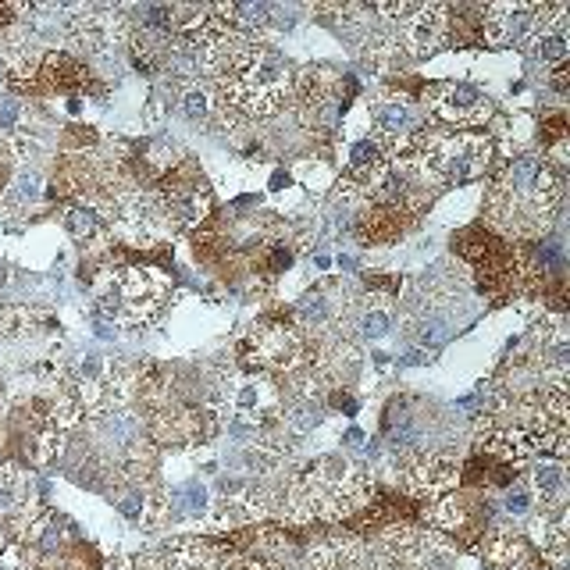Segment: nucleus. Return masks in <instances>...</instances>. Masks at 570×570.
<instances>
[{
	"label": "nucleus",
	"mask_w": 570,
	"mask_h": 570,
	"mask_svg": "<svg viewBox=\"0 0 570 570\" xmlns=\"http://www.w3.org/2000/svg\"><path fill=\"white\" fill-rule=\"evenodd\" d=\"M563 207V171L549 168L542 157H517L492 179L485 200L489 232L513 243H535Z\"/></svg>",
	"instance_id": "nucleus-1"
},
{
	"label": "nucleus",
	"mask_w": 570,
	"mask_h": 570,
	"mask_svg": "<svg viewBox=\"0 0 570 570\" xmlns=\"http://www.w3.org/2000/svg\"><path fill=\"white\" fill-rule=\"evenodd\" d=\"M214 90H218V104L236 111L243 122L271 118V114L282 111L289 93H293V72L275 50L261 47V43H246L232 57V65Z\"/></svg>",
	"instance_id": "nucleus-2"
},
{
	"label": "nucleus",
	"mask_w": 570,
	"mask_h": 570,
	"mask_svg": "<svg viewBox=\"0 0 570 570\" xmlns=\"http://www.w3.org/2000/svg\"><path fill=\"white\" fill-rule=\"evenodd\" d=\"M410 154L421 161V168L428 171L435 189H446L481 179L492 168L496 147L481 132H456V136H432V132H424L414 147H410Z\"/></svg>",
	"instance_id": "nucleus-3"
},
{
	"label": "nucleus",
	"mask_w": 570,
	"mask_h": 570,
	"mask_svg": "<svg viewBox=\"0 0 570 570\" xmlns=\"http://www.w3.org/2000/svg\"><path fill=\"white\" fill-rule=\"evenodd\" d=\"M168 300V275L150 264H129L100 282V310L125 325H139Z\"/></svg>",
	"instance_id": "nucleus-4"
},
{
	"label": "nucleus",
	"mask_w": 570,
	"mask_h": 570,
	"mask_svg": "<svg viewBox=\"0 0 570 570\" xmlns=\"http://www.w3.org/2000/svg\"><path fill=\"white\" fill-rule=\"evenodd\" d=\"M424 104L439 122L456 125L464 132H474L496 114L492 97L474 82H435L432 90L424 93Z\"/></svg>",
	"instance_id": "nucleus-5"
},
{
	"label": "nucleus",
	"mask_w": 570,
	"mask_h": 570,
	"mask_svg": "<svg viewBox=\"0 0 570 570\" xmlns=\"http://www.w3.org/2000/svg\"><path fill=\"white\" fill-rule=\"evenodd\" d=\"M132 36V22L125 11L114 8H86L68 22V47L75 54H90V57H104L114 47H122Z\"/></svg>",
	"instance_id": "nucleus-6"
},
{
	"label": "nucleus",
	"mask_w": 570,
	"mask_h": 570,
	"mask_svg": "<svg viewBox=\"0 0 570 570\" xmlns=\"http://www.w3.org/2000/svg\"><path fill=\"white\" fill-rule=\"evenodd\" d=\"M367 114H371V118H367V125H371V136H367V139H375L378 147H382L389 157L410 150L417 139L428 132V125H424V114H417L407 100H396V97L375 100Z\"/></svg>",
	"instance_id": "nucleus-7"
},
{
	"label": "nucleus",
	"mask_w": 570,
	"mask_h": 570,
	"mask_svg": "<svg viewBox=\"0 0 570 570\" xmlns=\"http://www.w3.org/2000/svg\"><path fill=\"white\" fill-rule=\"evenodd\" d=\"M449 11L446 4H414L407 18L392 25V36L399 43V54L432 57L449 43Z\"/></svg>",
	"instance_id": "nucleus-8"
},
{
	"label": "nucleus",
	"mask_w": 570,
	"mask_h": 570,
	"mask_svg": "<svg viewBox=\"0 0 570 570\" xmlns=\"http://www.w3.org/2000/svg\"><path fill=\"white\" fill-rule=\"evenodd\" d=\"M542 4H524V0H506V4H485L478 18V36L485 47H513L524 43L535 29V18Z\"/></svg>",
	"instance_id": "nucleus-9"
},
{
	"label": "nucleus",
	"mask_w": 570,
	"mask_h": 570,
	"mask_svg": "<svg viewBox=\"0 0 570 570\" xmlns=\"http://www.w3.org/2000/svg\"><path fill=\"white\" fill-rule=\"evenodd\" d=\"M567 22H570L567 4H542V8H538V18H535V29H531V36L524 40V47L531 50V57H535L538 65H546L549 72L567 65V57H570Z\"/></svg>",
	"instance_id": "nucleus-10"
},
{
	"label": "nucleus",
	"mask_w": 570,
	"mask_h": 570,
	"mask_svg": "<svg viewBox=\"0 0 570 570\" xmlns=\"http://www.w3.org/2000/svg\"><path fill=\"white\" fill-rule=\"evenodd\" d=\"M293 93L296 104H300L303 122H321V118H328L339 107V100L346 104V97H342V75L328 65L303 68L300 79L293 82Z\"/></svg>",
	"instance_id": "nucleus-11"
},
{
	"label": "nucleus",
	"mask_w": 570,
	"mask_h": 570,
	"mask_svg": "<svg viewBox=\"0 0 570 570\" xmlns=\"http://www.w3.org/2000/svg\"><path fill=\"white\" fill-rule=\"evenodd\" d=\"M528 489L535 503H542V513H563L567 506V464L553 456H538L528 471Z\"/></svg>",
	"instance_id": "nucleus-12"
},
{
	"label": "nucleus",
	"mask_w": 570,
	"mask_h": 570,
	"mask_svg": "<svg viewBox=\"0 0 570 570\" xmlns=\"http://www.w3.org/2000/svg\"><path fill=\"white\" fill-rule=\"evenodd\" d=\"M36 82L47 86V90H57V93H75V90H86L90 68L82 65L72 50H50V54H43Z\"/></svg>",
	"instance_id": "nucleus-13"
},
{
	"label": "nucleus",
	"mask_w": 570,
	"mask_h": 570,
	"mask_svg": "<svg viewBox=\"0 0 570 570\" xmlns=\"http://www.w3.org/2000/svg\"><path fill=\"white\" fill-rule=\"evenodd\" d=\"M403 214L392 211V207L382 204H364L357 211V221H353V236L367 246H385V243H396L403 236Z\"/></svg>",
	"instance_id": "nucleus-14"
},
{
	"label": "nucleus",
	"mask_w": 570,
	"mask_h": 570,
	"mask_svg": "<svg viewBox=\"0 0 570 570\" xmlns=\"http://www.w3.org/2000/svg\"><path fill=\"white\" fill-rule=\"evenodd\" d=\"M350 318L357 321V332L364 335V339H382V335L392 328V296L367 293L364 303L353 307Z\"/></svg>",
	"instance_id": "nucleus-15"
},
{
	"label": "nucleus",
	"mask_w": 570,
	"mask_h": 570,
	"mask_svg": "<svg viewBox=\"0 0 570 570\" xmlns=\"http://www.w3.org/2000/svg\"><path fill=\"white\" fill-rule=\"evenodd\" d=\"M182 111H186L189 122H214V111H218V90L207 86V82L193 79L182 90Z\"/></svg>",
	"instance_id": "nucleus-16"
},
{
	"label": "nucleus",
	"mask_w": 570,
	"mask_h": 570,
	"mask_svg": "<svg viewBox=\"0 0 570 570\" xmlns=\"http://www.w3.org/2000/svg\"><path fill=\"white\" fill-rule=\"evenodd\" d=\"M161 563L164 570H211L214 560H211V549L193 542V538H186V542H175Z\"/></svg>",
	"instance_id": "nucleus-17"
},
{
	"label": "nucleus",
	"mask_w": 570,
	"mask_h": 570,
	"mask_svg": "<svg viewBox=\"0 0 570 570\" xmlns=\"http://www.w3.org/2000/svg\"><path fill=\"white\" fill-rule=\"evenodd\" d=\"M40 196V175L36 171H18L15 179H11L8 193L0 196V207H8V211H22L29 207Z\"/></svg>",
	"instance_id": "nucleus-18"
},
{
	"label": "nucleus",
	"mask_w": 570,
	"mask_h": 570,
	"mask_svg": "<svg viewBox=\"0 0 570 570\" xmlns=\"http://www.w3.org/2000/svg\"><path fill=\"white\" fill-rule=\"evenodd\" d=\"M503 513L510 517V521H528L531 513H535V496H531V489H528V481H510L506 485V492H503Z\"/></svg>",
	"instance_id": "nucleus-19"
},
{
	"label": "nucleus",
	"mask_w": 570,
	"mask_h": 570,
	"mask_svg": "<svg viewBox=\"0 0 570 570\" xmlns=\"http://www.w3.org/2000/svg\"><path fill=\"white\" fill-rule=\"evenodd\" d=\"M25 499V489H22V474L15 471L11 464L0 467V517L4 513H15Z\"/></svg>",
	"instance_id": "nucleus-20"
},
{
	"label": "nucleus",
	"mask_w": 570,
	"mask_h": 570,
	"mask_svg": "<svg viewBox=\"0 0 570 570\" xmlns=\"http://www.w3.org/2000/svg\"><path fill=\"white\" fill-rule=\"evenodd\" d=\"M65 225H68V232H72L75 239H93L100 232V211L93 204L90 207L79 204V207H72V211H68Z\"/></svg>",
	"instance_id": "nucleus-21"
},
{
	"label": "nucleus",
	"mask_w": 570,
	"mask_h": 570,
	"mask_svg": "<svg viewBox=\"0 0 570 570\" xmlns=\"http://www.w3.org/2000/svg\"><path fill=\"white\" fill-rule=\"evenodd\" d=\"M29 15H33V8H22V4H0V40L18 33V29H25Z\"/></svg>",
	"instance_id": "nucleus-22"
},
{
	"label": "nucleus",
	"mask_w": 570,
	"mask_h": 570,
	"mask_svg": "<svg viewBox=\"0 0 570 570\" xmlns=\"http://www.w3.org/2000/svg\"><path fill=\"white\" fill-rule=\"evenodd\" d=\"M563 139H567V114L563 111L542 114V150L553 147V143H563Z\"/></svg>",
	"instance_id": "nucleus-23"
},
{
	"label": "nucleus",
	"mask_w": 570,
	"mask_h": 570,
	"mask_svg": "<svg viewBox=\"0 0 570 570\" xmlns=\"http://www.w3.org/2000/svg\"><path fill=\"white\" fill-rule=\"evenodd\" d=\"M553 90L556 93H567V65L553 68Z\"/></svg>",
	"instance_id": "nucleus-24"
},
{
	"label": "nucleus",
	"mask_w": 570,
	"mask_h": 570,
	"mask_svg": "<svg viewBox=\"0 0 570 570\" xmlns=\"http://www.w3.org/2000/svg\"><path fill=\"white\" fill-rule=\"evenodd\" d=\"M0 553H4V531H0Z\"/></svg>",
	"instance_id": "nucleus-25"
},
{
	"label": "nucleus",
	"mask_w": 570,
	"mask_h": 570,
	"mask_svg": "<svg viewBox=\"0 0 570 570\" xmlns=\"http://www.w3.org/2000/svg\"><path fill=\"white\" fill-rule=\"evenodd\" d=\"M0 403H4V389H0Z\"/></svg>",
	"instance_id": "nucleus-26"
}]
</instances>
